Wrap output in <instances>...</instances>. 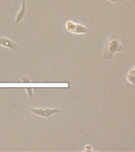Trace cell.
<instances>
[{
    "instance_id": "obj_1",
    "label": "cell",
    "mask_w": 135,
    "mask_h": 152,
    "mask_svg": "<svg viewBox=\"0 0 135 152\" xmlns=\"http://www.w3.org/2000/svg\"><path fill=\"white\" fill-rule=\"evenodd\" d=\"M122 50L123 48L119 37L115 33H112L104 42L102 57L104 59H111L115 54Z\"/></svg>"
},
{
    "instance_id": "obj_2",
    "label": "cell",
    "mask_w": 135,
    "mask_h": 152,
    "mask_svg": "<svg viewBox=\"0 0 135 152\" xmlns=\"http://www.w3.org/2000/svg\"><path fill=\"white\" fill-rule=\"evenodd\" d=\"M29 111L32 112V114L37 115L39 117H50L51 116L61 112L62 110L58 108H54V109H48V108H31Z\"/></svg>"
},
{
    "instance_id": "obj_3",
    "label": "cell",
    "mask_w": 135,
    "mask_h": 152,
    "mask_svg": "<svg viewBox=\"0 0 135 152\" xmlns=\"http://www.w3.org/2000/svg\"><path fill=\"white\" fill-rule=\"evenodd\" d=\"M26 14V1L23 0L22 3H21V8L19 10L16 15V18H15V24L18 25L21 22Z\"/></svg>"
},
{
    "instance_id": "obj_4",
    "label": "cell",
    "mask_w": 135,
    "mask_h": 152,
    "mask_svg": "<svg viewBox=\"0 0 135 152\" xmlns=\"http://www.w3.org/2000/svg\"><path fill=\"white\" fill-rule=\"evenodd\" d=\"M0 45L10 48L13 52H15L16 50V44L13 40L6 37H0Z\"/></svg>"
},
{
    "instance_id": "obj_5",
    "label": "cell",
    "mask_w": 135,
    "mask_h": 152,
    "mask_svg": "<svg viewBox=\"0 0 135 152\" xmlns=\"http://www.w3.org/2000/svg\"><path fill=\"white\" fill-rule=\"evenodd\" d=\"M134 77H135V67H133L131 70H130L129 73L127 74L126 76V79H125V84L129 83V85H127L128 87H134L135 84L134 82Z\"/></svg>"
},
{
    "instance_id": "obj_6",
    "label": "cell",
    "mask_w": 135,
    "mask_h": 152,
    "mask_svg": "<svg viewBox=\"0 0 135 152\" xmlns=\"http://www.w3.org/2000/svg\"><path fill=\"white\" fill-rule=\"evenodd\" d=\"M89 32V30L86 28L85 25H83L82 24H76L75 29L72 32V33L74 34H84V33H88Z\"/></svg>"
},
{
    "instance_id": "obj_7",
    "label": "cell",
    "mask_w": 135,
    "mask_h": 152,
    "mask_svg": "<svg viewBox=\"0 0 135 152\" xmlns=\"http://www.w3.org/2000/svg\"><path fill=\"white\" fill-rule=\"evenodd\" d=\"M75 26H76V24L74 23V21H67L66 23V29L67 31L72 33L75 29Z\"/></svg>"
},
{
    "instance_id": "obj_8",
    "label": "cell",
    "mask_w": 135,
    "mask_h": 152,
    "mask_svg": "<svg viewBox=\"0 0 135 152\" xmlns=\"http://www.w3.org/2000/svg\"><path fill=\"white\" fill-rule=\"evenodd\" d=\"M25 90H26L28 95L29 96L30 98H33V93H32V87H25Z\"/></svg>"
},
{
    "instance_id": "obj_9",
    "label": "cell",
    "mask_w": 135,
    "mask_h": 152,
    "mask_svg": "<svg viewBox=\"0 0 135 152\" xmlns=\"http://www.w3.org/2000/svg\"><path fill=\"white\" fill-rule=\"evenodd\" d=\"M107 1H108V2L113 3V4H118V3H120L122 0H107Z\"/></svg>"
},
{
    "instance_id": "obj_10",
    "label": "cell",
    "mask_w": 135,
    "mask_h": 152,
    "mask_svg": "<svg viewBox=\"0 0 135 152\" xmlns=\"http://www.w3.org/2000/svg\"><path fill=\"white\" fill-rule=\"evenodd\" d=\"M21 81L23 82V83H31V81L29 80V79H28V78H26L25 77H23L22 78H21Z\"/></svg>"
},
{
    "instance_id": "obj_11",
    "label": "cell",
    "mask_w": 135,
    "mask_h": 152,
    "mask_svg": "<svg viewBox=\"0 0 135 152\" xmlns=\"http://www.w3.org/2000/svg\"><path fill=\"white\" fill-rule=\"evenodd\" d=\"M92 150V146H90V145H87L85 148V151H91Z\"/></svg>"
}]
</instances>
